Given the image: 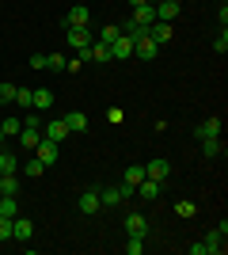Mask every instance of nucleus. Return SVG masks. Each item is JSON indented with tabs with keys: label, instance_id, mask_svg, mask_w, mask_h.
<instances>
[{
	"label": "nucleus",
	"instance_id": "obj_19",
	"mask_svg": "<svg viewBox=\"0 0 228 255\" xmlns=\"http://www.w3.org/2000/svg\"><path fill=\"white\" fill-rule=\"evenodd\" d=\"M31 107H34V111H50V107H54V92H50V88H38Z\"/></svg>",
	"mask_w": 228,
	"mask_h": 255
},
{
	"label": "nucleus",
	"instance_id": "obj_26",
	"mask_svg": "<svg viewBox=\"0 0 228 255\" xmlns=\"http://www.w3.org/2000/svg\"><path fill=\"white\" fill-rule=\"evenodd\" d=\"M99 202H103V206H118L122 191H118V187H107V191H99Z\"/></svg>",
	"mask_w": 228,
	"mask_h": 255
},
{
	"label": "nucleus",
	"instance_id": "obj_14",
	"mask_svg": "<svg viewBox=\"0 0 228 255\" xmlns=\"http://www.w3.org/2000/svg\"><path fill=\"white\" fill-rule=\"evenodd\" d=\"M65 126H69V133H84V129H87V115H84V111H69Z\"/></svg>",
	"mask_w": 228,
	"mask_h": 255
},
{
	"label": "nucleus",
	"instance_id": "obj_15",
	"mask_svg": "<svg viewBox=\"0 0 228 255\" xmlns=\"http://www.w3.org/2000/svg\"><path fill=\"white\" fill-rule=\"evenodd\" d=\"M133 23L152 27V23H156V8H152V4H137V8H133Z\"/></svg>",
	"mask_w": 228,
	"mask_h": 255
},
{
	"label": "nucleus",
	"instance_id": "obj_28",
	"mask_svg": "<svg viewBox=\"0 0 228 255\" xmlns=\"http://www.w3.org/2000/svg\"><path fill=\"white\" fill-rule=\"evenodd\" d=\"M19 191V179L15 175H0V194H15Z\"/></svg>",
	"mask_w": 228,
	"mask_h": 255
},
{
	"label": "nucleus",
	"instance_id": "obj_21",
	"mask_svg": "<svg viewBox=\"0 0 228 255\" xmlns=\"http://www.w3.org/2000/svg\"><path fill=\"white\" fill-rule=\"evenodd\" d=\"M15 213H19L15 194H0V217H15Z\"/></svg>",
	"mask_w": 228,
	"mask_h": 255
},
{
	"label": "nucleus",
	"instance_id": "obj_8",
	"mask_svg": "<svg viewBox=\"0 0 228 255\" xmlns=\"http://www.w3.org/2000/svg\"><path fill=\"white\" fill-rule=\"evenodd\" d=\"M15 137H19V145H23V149H34V145L42 141V129H38V126H31V122H23V129L15 133Z\"/></svg>",
	"mask_w": 228,
	"mask_h": 255
},
{
	"label": "nucleus",
	"instance_id": "obj_30",
	"mask_svg": "<svg viewBox=\"0 0 228 255\" xmlns=\"http://www.w3.org/2000/svg\"><path fill=\"white\" fill-rule=\"evenodd\" d=\"M15 103V84H0V107Z\"/></svg>",
	"mask_w": 228,
	"mask_h": 255
},
{
	"label": "nucleus",
	"instance_id": "obj_40",
	"mask_svg": "<svg viewBox=\"0 0 228 255\" xmlns=\"http://www.w3.org/2000/svg\"><path fill=\"white\" fill-rule=\"evenodd\" d=\"M175 4H183V0H175Z\"/></svg>",
	"mask_w": 228,
	"mask_h": 255
},
{
	"label": "nucleus",
	"instance_id": "obj_16",
	"mask_svg": "<svg viewBox=\"0 0 228 255\" xmlns=\"http://www.w3.org/2000/svg\"><path fill=\"white\" fill-rule=\"evenodd\" d=\"M179 8H183V4H175V0H160V4H156V19L171 23L175 15H179Z\"/></svg>",
	"mask_w": 228,
	"mask_h": 255
},
{
	"label": "nucleus",
	"instance_id": "obj_9",
	"mask_svg": "<svg viewBox=\"0 0 228 255\" xmlns=\"http://www.w3.org/2000/svg\"><path fill=\"white\" fill-rule=\"evenodd\" d=\"M87 19H91V11L84 8V4H73L65 15V27H87Z\"/></svg>",
	"mask_w": 228,
	"mask_h": 255
},
{
	"label": "nucleus",
	"instance_id": "obj_38",
	"mask_svg": "<svg viewBox=\"0 0 228 255\" xmlns=\"http://www.w3.org/2000/svg\"><path fill=\"white\" fill-rule=\"evenodd\" d=\"M145 4H152V8H156V4H160V0H145Z\"/></svg>",
	"mask_w": 228,
	"mask_h": 255
},
{
	"label": "nucleus",
	"instance_id": "obj_6",
	"mask_svg": "<svg viewBox=\"0 0 228 255\" xmlns=\"http://www.w3.org/2000/svg\"><path fill=\"white\" fill-rule=\"evenodd\" d=\"M167 175H171V164H167V160H152V164H145V179H156V183H163L167 179Z\"/></svg>",
	"mask_w": 228,
	"mask_h": 255
},
{
	"label": "nucleus",
	"instance_id": "obj_31",
	"mask_svg": "<svg viewBox=\"0 0 228 255\" xmlns=\"http://www.w3.org/2000/svg\"><path fill=\"white\" fill-rule=\"evenodd\" d=\"M118 34H122V27H103V31H99V42H107V46H110Z\"/></svg>",
	"mask_w": 228,
	"mask_h": 255
},
{
	"label": "nucleus",
	"instance_id": "obj_39",
	"mask_svg": "<svg viewBox=\"0 0 228 255\" xmlns=\"http://www.w3.org/2000/svg\"><path fill=\"white\" fill-rule=\"evenodd\" d=\"M0 145H4V129H0Z\"/></svg>",
	"mask_w": 228,
	"mask_h": 255
},
{
	"label": "nucleus",
	"instance_id": "obj_13",
	"mask_svg": "<svg viewBox=\"0 0 228 255\" xmlns=\"http://www.w3.org/2000/svg\"><path fill=\"white\" fill-rule=\"evenodd\" d=\"M160 187L163 183H156V179H141L137 183V194H141L145 202H156V198H160Z\"/></svg>",
	"mask_w": 228,
	"mask_h": 255
},
{
	"label": "nucleus",
	"instance_id": "obj_18",
	"mask_svg": "<svg viewBox=\"0 0 228 255\" xmlns=\"http://www.w3.org/2000/svg\"><path fill=\"white\" fill-rule=\"evenodd\" d=\"M15 171H19L15 152H4V149H0V175H15Z\"/></svg>",
	"mask_w": 228,
	"mask_h": 255
},
{
	"label": "nucleus",
	"instance_id": "obj_1",
	"mask_svg": "<svg viewBox=\"0 0 228 255\" xmlns=\"http://www.w3.org/2000/svg\"><path fill=\"white\" fill-rule=\"evenodd\" d=\"M225 236H228V225L221 221V229H213V233L202 240V244H206V255H221L225 252Z\"/></svg>",
	"mask_w": 228,
	"mask_h": 255
},
{
	"label": "nucleus",
	"instance_id": "obj_7",
	"mask_svg": "<svg viewBox=\"0 0 228 255\" xmlns=\"http://www.w3.org/2000/svg\"><path fill=\"white\" fill-rule=\"evenodd\" d=\"M171 34H175V27H171V23H163V19H156V23H152V27H149V38H152V42H156V46L171 42Z\"/></svg>",
	"mask_w": 228,
	"mask_h": 255
},
{
	"label": "nucleus",
	"instance_id": "obj_12",
	"mask_svg": "<svg viewBox=\"0 0 228 255\" xmlns=\"http://www.w3.org/2000/svg\"><path fill=\"white\" fill-rule=\"evenodd\" d=\"M34 236V225L27 217H11V240H31Z\"/></svg>",
	"mask_w": 228,
	"mask_h": 255
},
{
	"label": "nucleus",
	"instance_id": "obj_24",
	"mask_svg": "<svg viewBox=\"0 0 228 255\" xmlns=\"http://www.w3.org/2000/svg\"><path fill=\"white\" fill-rule=\"evenodd\" d=\"M0 129H4V137H15L23 129V118H0Z\"/></svg>",
	"mask_w": 228,
	"mask_h": 255
},
{
	"label": "nucleus",
	"instance_id": "obj_36",
	"mask_svg": "<svg viewBox=\"0 0 228 255\" xmlns=\"http://www.w3.org/2000/svg\"><path fill=\"white\" fill-rule=\"evenodd\" d=\"M31 69H46V53H34V57H31Z\"/></svg>",
	"mask_w": 228,
	"mask_h": 255
},
{
	"label": "nucleus",
	"instance_id": "obj_29",
	"mask_svg": "<svg viewBox=\"0 0 228 255\" xmlns=\"http://www.w3.org/2000/svg\"><path fill=\"white\" fill-rule=\"evenodd\" d=\"M15 103H19V107H31L34 103V88H15Z\"/></svg>",
	"mask_w": 228,
	"mask_h": 255
},
{
	"label": "nucleus",
	"instance_id": "obj_4",
	"mask_svg": "<svg viewBox=\"0 0 228 255\" xmlns=\"http://www.w3.org/2000/svg\"><path fill=\"white\" fill-rule=\"evenodd\" d=\"M156 53H160V46L152 42L149 34H141V38H137V42H133V57H141V61H152V57H156Z\"/></svg>",
	"mask_w": 228,
	"mask_h": 255
},
{
	"label": "nucleus",
	"instance_id": "obj_23",
	"mask_svg": "<svg viewBox=\"0 0 228 255\" xmlns=\"http://www.w3.org/2000/svg\"><path fill=\"white\" fill-rule=\"evenodd\" d=\"M65 65H69L65 53H46V69H54V73H65Z\"/></svg>",
	"mask_w": 228,
	"mask_h": 255
},
{
	"label": "nucleus",
	"instance_id": "obj_11",
	"mask_svg": "<svg viewBox=\"0 0 228 255\" xmlns=\"http://www.w3.org/2000/svg\"><path fill=\"white\" fill-rule=\"evenodd\" d=\"M42 137H50V141H61L69 137V126H65V118H57V122H46V129H42Z\"/></svg>",
	"mask_w": 228,
	"mask_h": 255
},
{
	"label": "nucleus",
	"instance_id": "obj_10",
	"mask_svg": "<svg viewBox=\"0 0 228 255\" xmlns=\"http://www.w3.org/2000/svg\"><path fill=\"white\" fill-rule=\"evenodd\" d=\"M34 149H38V160H42L46 168H50V164L57 160V152H61V149H57V141H50V137H42L38 145H34Z\"/></svg>",
	"mask_w": 228,
	"mask_h": 255
},
{
	"label": "nucleus",
	"instance_id": "obj_32",
	"mask_svg": "<svg viewBox=\"0 0 228 255\" xmlns=\"http://www.w3.org/2000/svg\"><path fill=\"white\" fill-rule=\"evenodd\" d=\"M175 213H179V217H194L198 206H194V202H179V206H175Z\"/></svg>",
	"mask_w": 228,
	"mask_h": 255
},
{
	"label": "nucleus",
	"instance_id": "obj_17",
	"mask_svg": "<svg viewBox=\"0 0 228 255\" xmlns=\"http://www.w3.org/2000/svg\"><path fill=\"white\" fill-rule=\"evenodd\" d=\"M76 206H80V213H99V206H103L99 202V191H84Z\"/></svg>",
	"mask_w": 228,
	"mask_h": 255
},
{
	"label": "nucleus",
	"instance_id": "obj_22",
	"mask_svg": "<svg viewBox=\"0 0 228 255\" xmlns=\"http://www.w3.org/2000/svg\"><path fill=\"white\" fill-rule=\"evenodd\" d=\"M198 141H202V152H206V156H221V152H225L221 137H198Z\"/></svg>",
	"mask_w": 228,
	"mask_h": 255
},
{
	"label": "nucleus",
	"instance_id": "obj_3",
	"mask_svg": "<svg viewBox=\"0 0 228 255\" xmlns=\"http://www.w3.org/2000/svg\"><path fill=\"white\" fill-rule=\"evenodd\" d=\"M126 233H130V236H141V240H145V236H149V221H145V213H126Z\"/></svg>",
	"mask_w": 228,
	"mask_h": 255
},
{
	"label": "nucleus",
	"instance_id": "obj_27",
	"mask_svg": "<svg viewBox=\"0 0 228 255\" xmlns=\"http://www.w3.org/2000/svg\"><path fill=\"white\" fill-rule=\"evenodd\" d=\"M23 171H27L31 179H38V175H42V171H46V164H42V160H38V156H34V160H27V164H23Z\"/></svg>",
	"mask_w": 228,
	"mask_h": 255
},
{
	"label": "nucleus",
	"instance_id": "obj_37",
	"mask_svg": "<svg viewBox=\"0 0 228 255\" xmlns=\"http://www.w3.org/2000/svg\"><path fill=\"white\" fill-rule=\"evenodd\" d=\"M137 4H145V0H130V8H137Z\"/></svg>",
	"mask_w": 228,
	"mask_h": 255
},
{
	"label": "nucleus",
	"instance_id": "obj_25",
	"mask_svg": "<svg viewBox=\"0 0 228 255\" xmlns=\"http://www.w3.org/2000/svg\"><path fill=\"white\" fill-rule=\"evenodd\" d=\"M122 34H126V38H133V42H137V38H141V34H149V27H141V23H122Z\"/></svg>",
	"mask_w": 228,
	"mask_h": 255
},
{
	"label": "nucleus",
	"instance_id": "obj_33",
	"mask_svg": "<svg viewBox=\"0 0 228 255\" xmlns=\"http://www.w3.org/2000/svg\"><path fill=\"white\" fill-rule=\"evenodd\" d=\"M126 252H130V255H141V252H145V240H141V236H130V244H126Z\"/></svg>",
	"mask_w": 228,
	"mask_h": 255
},
{
	"label": "nucleus",
	"instance_id": "obj_2",
	"mask_svg": "<svg viewBox=\"0 0 228 255\" xmlns=\"http://www.w3.org/2000/svg\"><path fill=\"white\" fill-rule=\"evenodd\" d=\"M130 57H133V38L118 34V38L110 42V61H130Z\"/></svg>",
	"mask_w": 228,
	"mask_h": 255
},
{
	"label": "nucleus",
	"instance_id": "obj_34",
	"mask_svg": "<svg viewBox=\"0 0 228 255\" xmlns=\"http://www.w3.org/2000/svg\"><path fill=\"white\" fill-rule=\"evenodd\" d=\"M213 50H217V53H225V50H228V31H225V27H221V34L213 38Z\"/></svg>",
	"mask_w": 228,
	"mask_h": 255
},
{
	"label": "nucleus",
	"instance_id": "obj_20",
	"mask_svg": "<svg viewBox=\"0 0 228 255\" xmlns=\"http://www.w3.org/2000/svg\"><path fill=\"white\" fill-rule=\"evenodd\" d=\"M198 137H221V118H206L198 126Z\"/></svg>",
	"mask_w": 228,
	"mask_h": 255
},
{
	"label": "nucleus",
	"instance_id": "obj_5",
	"mask_svg": "<svg viewBox=\"0 0 228 255\" xmlns=\"http://www.w3.org/2000/svg\"><path fill=\"white\" fill-rule=\"evenodd\" d=\"M65 34H69V46H73V50H87V46H91V31H87V27H65Z\"/></svg>",
	"mask_w": 228,
	"mask_h": 255
},
{
	"label": "nucleus",
	"instance_id": "obj_35",
	"mask_svg": "<svg viewBox=\"0 0 228 255\" xmlns=\"http://www.w3.org/2000/svg\"><path fill=\"white\" fill-rule=\"evenodd\" d=\"M0 240H11V217H0Z\"/></svg>",
	"mask_w": 228,
	"mask_h": 255
}]
</instances>
